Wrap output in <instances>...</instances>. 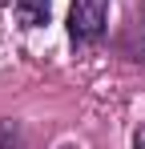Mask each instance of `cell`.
I'll return each mask as SVG.
<instances>
[{"instance_id": "1", "label": "cell", "mask_w": 145, "mask_h": 149, "mask_svg": "<svg viewBox=\"0 0 145 149\" xmlns=\"http://www.w3.org/2000/svg\"><path fill=\"white\" fill-rule=\"evenodd\" d=\"M109 20V0H72L69 4V36L77 45H89L105 32Z\"/></svg>"}, {"instance_id": "2", "label": "cell", "mask_w": 145, "mask_h": 149, "mask_svg": "<svg viewBox=\"0 0 145 149\" xmlns=\"http://www.w3.org/2000/svg\"><path fill=\"white\" fill-rule=\"evenodd\" d=\"M12 16L20 28H40L52 16V0H12Z\"/></svg>"}, {"instance_id": "3", "label": "cell", "mask_w": 145, "mask_h": 149, "mask_svg": "<svg viewBox=\"0 0 145 149\" xmlns=\"http://www.w3.org/2000/svg\"><path fill=\"white\" fill-rule=\"evenodd\" d=\"M0 149H24V133L16 121H0Z\"/></svg>"}, {"instance_id": "4", "label": "cell", "mask_w": 145, "mask_h": 149, "mask_svg": "<svg viewBox=\"0 0 145 149\" xmlns=\"http://www.w3.org/2000/svg\"><path fill=\"white\" fill-rule=\"evenodd\" d=\"M133 149H145V125L137 129V133H133Z\"/></svg>"}, {"instance_id": "5", "label": "cell", "mask_w": 145, "mask_h": 149, "mask_svg": "<svg viewBox=\"0 0 145 149\" xmlns=\"http://www.w3.org/2000/svg\"><path fill=\"white\" fill-rule=\"evenodd\" d=\"M141 36H145V24H141Z\"/></svg>"}]
</instances>
